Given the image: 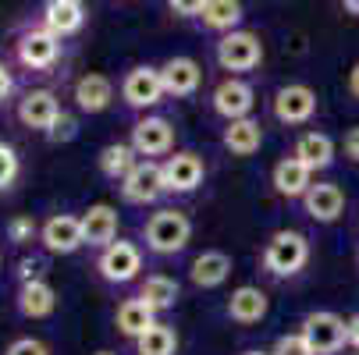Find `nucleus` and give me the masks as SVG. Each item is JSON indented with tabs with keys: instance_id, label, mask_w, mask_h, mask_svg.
Wrapping results in <instances>:
<instances>
[{
	"instance_id": "14",
	"label": "nucleus",
	"mask_w": 359,
	"mask_h": 355,
	"mask_svg": "<svg viewBox=\"0 0 359 355\" xmlns=\"http://www.w3.org/2000/svg\"><path fill=\"white\" fill-rule=\"evenodd\" d=\"M79 221H82V238L93 249H107L118 238V210L107 202H93Z\"/></svg>"
},
{
	"instance_id": "28",
	"label": "nucleus",
	"mask_w": 359,
	"mask_h": 355,
	"mask_svg": "<svg viewBox=\"0 0 359 355\" xmlns=\"http://www.w3.org/2000/svg\"><path fill=\"white\" fill-rule=\"evenodd\" d=\"M139 298L146 302V306H149L153 313H164V309H171L175 302H178V281H175V277H168V274H153V277H146V281H142Z\"/></svg>"
},
{
	"instance_id": "40",
	"label": "nucleus",
	"mask_w": 359,
	"mask_h": 355,
	"mask_svg": "<svg viewBox=\"0 0 359 355\" xmlns=\"http://www.w3.org/2000/svg\"><path fill=\"white\" fill-rule=\"evenodd\" d=\"M348 344H352V348H359V313L348 320Z\"/></svg>"
},
{
	"instance_id": "33",
	"label": "nucleus",
	"mask_w": 359,
	"mask_h": 355,
	"mask_svg": "<svg viewBox=\"0 0 359 355\" xmlns=\"http://www.w3.org/2000/svg\"><path fill=\"white\" fill-rule=\"evenodd\" d=\"M271 355H313L310 341H306L302 334H281L271 348Z\"/></svg>"
},
{
	"instance_id": "38",
	"label": "nucleus",
	"mask_w": 359,
	"mask_h": 355,
	"mask_svg": "<svg viewBox=\"0 0 359 355\" xmlns=\"http://www.w3.org/2000/svg\"><path fill=\"white\" fill-rule=\"evenodd\" d=\"M15 92V78H11V68L8 64H0V104H8Z\"/></svg>"
},
{
	"instance_id": "5",
	"label": "nucleus",
	"mask_w": 359,
	"mask_h": 355,
	"mask_svg": "<svg viewBox=\"0 0 359 355\" xmlns=\"http://www.w3.org/2000/svg\"><path fill=\"white\" fill-rule=\"evenodd\" d=\"M260 61H264V43L256 32L235 29L217 39V64L224 71H252Z\"/></svg>"
},
{
	"instance_id": "25",
	"label": "nucleus",
	"mask_w": 359,
	"mask_h": 355,
	"mask_svg": "<svg viewBox=\"0 0 359 355\" xmlns=\"http://www.w3.org/2000/svg\"><path fill=\"white\" fill-rule=\"evenodd\" d=\"M228 316L235 323H260L267 316V295L260 288H252V284H242L228 298Z\"/></svg>"
},
{
	"instance_id": "37",
	"label": "nucleus",
	"mask_w": 359,
	"mask_h": 355,
	"mask_svg": "<svg viewBox=\"0 0 359 355\" xmlns=\"http://www.w3.org/2000/svg\"><path fill=\"white\" fill-rule=\"evenodd\" d=\"M43 270H46V263H43V260H36V256H25V260H18V281H22V284H29V281H39V277H43Z\"/></svg>"
},
{
	"instance_id": "45",
	"label": "nucleus",
	"mask_w": 359,
	"mask_h": 355,
	"mask_svg": "<svg viewBox=\"0 0 359 355\" xmlns=\"http://www.w3.org/2000/svg\"><path fill=\"white\" fill-rule=\"evenodd\" d=\"M0 260H4V256H0Z\"/></svg>"
},
{
	"instance_id": "39",
	"label": "nucleus",
	"mask_w": 359,
	"mask_h": 355,
	"mask_svg": "<svg viewBox=\"0 0 359 355\" xmlns=\"http://www.w3.org/2000/svg\"><path fill=\"white\" fill-rule=\"evenodd\" d=\"M345 157L359 164V125H355V128L345 135Z\"/></svg>"
},
{
	"instance_id": "22",
	"label": "nucleus",
	"mask_w": 359,
	"mask_h": 355,
	"mask_svg": "<svg viewBox=\"0 0 359 355\" xmlns=\"http://www.w3.org/2000/svg\"><path fill=\"white\" fill-rule=\"evenodd\" d=\"M221 142H224V149L231 157H252L256 149L264 146V128H260V121H252V118H238V121H228Z\"/></svg>"
},
{
	"instance_id": "9",
	"label": "nucleus",
	"mask_w": 359,
	"mask_h": 355,
	"mask_svg": "<svg viewBox=\"0 0 359 355\" xmlns=\"http://www.w3.org/2000/svg\"><path fill=\"white\" fill-rule=\"evenodd\" d=\"M39 242H43V249L50 252V256H72V252H79L86 245L82 221L72 217V214H54L39 228Z\"/></svg>"
},
{
	"instance_id": "35",
	"label": "nucleus",
	"mask_w": 359,
	"mask_h": 355,
	"mask_svg": "<svg viewBox=\"0 0 359 355\" xmlns=\"http://www.w3.org/2000/svg\"><path fill=\"white\" fill-rule=\"evenodd\" d=\"M4 355H50V348H46L39 337H15V341L4 348Z\"/></svg>"
},
{
	"instance_id": "6",
	"label": "nucleus",
	"mask_w": 359,
	"mask_h": 355,
	"mask_svg": "<svg viewBox=\"0 0 359 355\" xmlns=\"http://www.w3.org/2000/svg\"><path fill=\"white\" fill-rule=\"evenodd\" d=\"M96 270H100V277L111 281V284H128V281H135L139 270H142V252H139L135 242L114 238L107 249H100Z\"/></svg>"
},
{
	"instance_id": "4",
	"label": "nucleus",
	"mask_w": 359,
	"mask_h": 355,
	"mask_svg": "<svg viewBox=\"0 0 359 355\" xmlns=\"http://www.w3.org/2000/svg\"><path fill=\"white\" fill-rule=\"evenodd\" d=\"M299 334L310 341L313 355H338L345 348V341H348V323L338 313L317 309V313H306Z\"/></svg>"
},
{
	"instance_id": "30",
	"label": "nucleus",
	"mask_w": 359,
	"mask_h": 355,
	"mask_svg": "<svg viewBox=\"0 0 359 355\" xmlns=\"http://www.w3.org/2000/svg\"><path fill=\"white\" fill-rule=\"evenodd\" d=\"M135 351L139 355H175L178 351V334L168 323H153L146 334L135 337Z\"/></svg>"
},
{
	"instance_id": "10",
	"label": "nucleus",
	"mask_w": 359,
	"mask_h": 355,
	"mask_svg": "<svg viewBox=\"0 0 359 355\" xmlns=\"http://www.w3.org/2000/svg\"><path fill=\"white\" fill-rule=\"evenodd\" d=\"M164 188V167L153 164V160H139L135 171L121 181V195L125 202H132V207H146V202H157Z\"/></svg>"
},
{
	"instance_id": "7",
	"label": "nucleus",
	"mask_w": 359,
	"mask_h": 355,
	"mask_svg": "<svg viewBox=\"0 0 359 355\" xmlns=\"http://www.w3.org/2000/svg\"><path fill=\"white\" fill-rule=\"evenodd\" d=\"M121 96H125V104L135 107V111L157 107L161 99L168 96V92H164V82H161V68L135 64V68L125 75V82H121Z\"/></svg>"
},
{
	"instance_id": "29",
	"label": "nucleus",
	"mask_w": 359,
	"mask_h": 355,
	"mask_svg": "<svg viewBox=\"0 0 359 355\" xmlns=\"http://www.w3.org/2000/svg\"><path fill=\"white\" fill-rule=\"evenodd\" d=\"M199 22L210 32H235V25L242 22V0H207Z\"/></svg>"
},
{
	"instance_id": "13",
	"label": "nucleus",
	"mask_w": 359,
	"mask_h": 355,
	"mask_svg": "<svg viewBox=\"0 0 359 355\" xmlns=\"http://www.w3.org/2000/svg\"><path fill=\"white\" fill-rule=\"evenodd\" d=\"M175 146V128L164 118H142L132 125V149L139 157H164Z\"/></svg>"
},
{
	"instance_id": "43",
	"label": "nucleus",
	"mask_w": 359,
	"mask_h": 355,
	"mask_svg": "<svg viewBox=\"0 0 359 355\" xmlns=\"http://www.w3.org/2000/svg\"><path fill=\"white\" fill-rule=\"evenodd\" d=\"M242 355H271V351H242Z\"/></svg>"
},
{
	"instance_id": "26",
	"label": "nucleus",
	"mask_w": 359,
	"mask_h": 355,
	"mask_svg": "<svg viewBox=\"0 0 359 355\" xmlns=\"http://www.w3.org/2000/svg\"><path fill=\"white\" fill-rule=\"evenodd\" d=\"M114 323H118V330L125 334V337H139V334H146L153 323H157V313H153L146 302L135 295V298H125L121 306H118V316H114Z\"/></svg>"
},
{
	"instance_id": "32",
	"label": "nucleus",
	"mask_w": 359,
	"mask_h": 355,
	"mask_svg": "<svg viewBox=\"0 0 359 355\" xmlns=\"http://www.w3.org/2000/svg\"><path fill=\"white\" fill-rule=\"evenodd\" d=\"M32 238H39V224H36L32 214H22V217L8 221V242L11 245H29Z\"/></svg>"
},
{
	"instance_id": "23",
	"label": "nucleus",
	"mask_w": 359,
	"mask_h": 355,
	"mask_svg": "<svg viewBox=\"0 0 359 355\" xmlns=\"http://www.w3.org/2000/svg\"><path fill=\"white\" fill-rule=\"evenodd\" d=\"M292 157H299L310 171H324V167L334 164V142L324 132H302L295 149H292Z\"/></svg>"
},
{
	"instance_id": "34",
	"label": "nucleus",
	"mask_w": 359,
	"mask_h": 355,
	"mask_svg": "<svg viewBox=\"0 0 359 355\" xmlns=\"http://www.w3.org/2000/svg\"><path fill=\"white\" fill-rule=\"evenodd\" d=\"M79 135V121L68 114V111H61V118L54 121V125H50V132H46V139L50 142H72Z\"/></svg>"
},
{
	"instance_id": "12",
	"label": "nucleus",
	"mask_w": 359,
	"mask_h": 355,
	"mask_svg": "<svg viewBox=\"0 0 359 355\" xmlns=\"http://www.w3.org/2000/svg\"><path fill=\"white\" fill-rule=\"evenodd\" d=\"M210 104H214V114H221L224 121H238V118H249V114H252L256 92H252V85L242 82V78H224V82L214 89Z\"/></svg>"
},
{
	"instance_id": "41",
	"label": "nucleus",
	"mask_w": 359,
	"mask_h": 355,
	"mask_svg": "<svg viewBox=\"0 0 359 355\" xmlns=\"http://www.w3.org/2000/svg\"><path fill=\"white\" fill-rule=\"evenodd\" d=\"M348 92L359 99V61L352 64V71H348Z\"/></svg>"
},
{
	"instance_id": "44",
	"label": "nucleus",
	"mask_w": 359,
	"mask_h": 355,
	"mask_svg": "<svg viewBox=\"0 0 359 355\" xmlns=\"http://www.w3.org/2000/svg\"><path fill=\"white\" fill-rule=\"evenodd\" d=\"M96 355H114V351H96Z\"/></svg>"
},
{
	"instance_id": "11",
	"label": "nucleus",
	"mask_w": 359,
	"mask_h": 355,
	"mask_svg": "<svg viewBox=\"0 0 359 355\" xmlns=\"http://www.w3.org/2000/svg\"><path fill=\"white\" fill-rule=\"evenodd\" d=\"M61 118V104L57 96L50 89H29L22 99H18V121L32 132H50V125H54Z\"/></svg>"
},
{
	"instance_id": "24",
	"label": "nucleus",
	"mask_w": 359,
	"mask_h": 355,
	"mask_svg": "<svg viewBox=\"0 0 359 355\" xmlns=\"http://www.w3.org/2000/svg\"><path fill=\"white\" fill-rule=\"evenodd\" d=\"M310 178H313V171L306 167L299 157H285V160L274 164V188L281 195H288V199H299V195L310 192V185H313Z\"/></svg>"
},
{
	"instance_id": "15",
	"label": "nucleus",
	"mask_w": 359,
	"mask_h": 355,
	"mask_svg": "<svg viewBox=\"0 0 359 355\" xmlns=\"http://www.w3.org/2000/svg\"><path fill=\"white\" fill-rule=\"evenodd\" d=\"M161 167H164V188L168 192H192V188L203 185V174H207V167H203V160L196 153H175Z\"/></svg>"
},
{
	"instance_id": "3",
	"label": "nucleus",
	"mask_w": 359,
	"mask_h": 355,
	"mask_svg": "<svg viewBox=\"0 0 359 355\" xmlns=\"http://www.w3.org/2000/svg\"><path fill=\"white\" fill-rule=\"evenodd\" d=\"M15 57L29 71H50V68L61 61V36H54V32L43 29V25L25 29L18 36V43H15Z\"/></svg>"
},
{
	"instance_id": "42",
	"label": "nucleus",
	"mask_w": 359,
	"mask_h": 355,
	"mask_svg": "<svg viewBox=\"0 0 359 355\" xmlns=\"http://www.w3.org/2000/svg\"><path fill=\"white\" fill-rule=\"evenodd\" d=\"M341 8H345L348 15H355V18H359V0H341Z\"/></svg>"
},
{
	"instance_id": "16",
	"label": "nucleus",
	"mask_w": 359,
	"mask_h": 355,
	"mask_svg": "<svg viewBox=\"0 0 359 355\" xmlns=\"http://www.w3.org/2000/svg\"><path fill=\"white\" fill-rule=\"evenodd\" d=\"M18 313L25 316V320H46L50 313L57 309V291H54V284H50L46 277H39V281H29V284H18Z\"/></svg>"
},
{
	"instance_id": "27",
	"label": "nucleus",
	"mask_w": 359,
	"mask_h": 355,
	"mask_svg": "<svg viewBox=\"0 0 359 355\" xmlns=\"http://www.w3.org/2000/svg\"><path fill=\"white\" fill-rule=\"evenodd\" d=\"M139 153L132 149V142H111L100 149V174L111 178V181H125L132 171H135V160Z\"/></svg>"
},
{
	"instance_id": "1",
	"label": "nucleus",
	"mask_w": 359,
	"mask_h": 355,
	"mask_svg": "<svg viewBox=\"0 0 359 355\" xmlns=\"http://www.w3.org/2000/svg\"><path fill=\"white\" fill-rule=\"evenodd\" d=\"M192 238V221L182 210H157L146 221V245L157 256H175Z\"/></svg>"
},
{
	"instance_id": "8",
	"label": "nucleus",
	"mask_w": 359,
	"mask_h": 355,
	"mask_svg": "<svg viewBox=\"0 0 359 355\" xmlns=\"http://www.w3.org/2000/svg\"><path fill=\"white\" fill-rule=\"evenodd\" d=\"M313 114H317V92L310 85L292 82L274 92V118L281 125H306Z\"/></svg>"
},
{
	"instance_id": "31",
	"label": "nucleus",
	"mask_w": 359,
	"mask_h": 355,
	"mask_svg": "<svg viewBox=\"0 0 359 355\" xmlns=\"http://www.w3.org/2000/svg\"><path fill=\"white\" fill-rule=\"evenodd\" d=\"M18 174H22V160L15 153V146L11 142H0V192L11 188L18 181Z\"/></svg>"
},
{
	"instance_id": "19",
	"label": "nucleus",
	"mask_w": 359,
	"mask_h": 355,
	"mask_svg": "<svg viewBox=\"0 0 359 355\" xmlns=\"http://www.w3.org/2000/svg\"><path fill=\"white\" fill-rule=\"evenodd\" d=\"M114 99V82L100 71H89L75 82V104L82 114H104Z\"/></svg>"
},
{
	"instance_id": "17",
	"label": "nucleus",
	"mask_w": 359,
	"mask_h": 355,
	"mask_svg": "<svg viewBox=\"0 0 359 355\" xmlns=\"http://www.w3.org/2000/svg\"><path fill=\"white\" fill-rule=\"evenodd\" d=\"M86 25V4L82 0H46L43 8V29H50L54 36L68 39Z\"/></svg>"
},
{
	"instance_id": "18",
	"label": "nucleus",
	"mask_w": 359,
	"mask_h": 355,
	"mask_svg": "<svg viewBox=\"0 0 359 355\" xmlns=\"http://www.w3.org/2000/svg\"><path fill=\"white\" fill-rule=\"evenodd\" d=\"M302 207H306V214H310L313 221L334 224V221L341 217V210H345V195H341L338 185L317 181V185H310V192L302 195Z\"/></svg>"
},
{
	"instance_id": "21",
	"label": "nucleus",
	"mask_w": 359,
	"mask_h": 355,
	"mask_svg": "<svg viewBox=\"0 0 359 355\" xmlns=\"http://www.w3.org/2000/svg\"><path fill=\"white\" fill-rule=\"evenodd\" d=\"M189 277H192L196 288H221L231 277V256H228V252H221V249L203 252V256L192 260Z\"/></svg>"
},
{
	"instance_id": "36",
	"label": "nucleus",
	"mask_w": 359,
	"mask_h": 355,
	"mask_svg": "<svg viewBox=\"0 0 359 355\" xmlns=\"http://www.w3.org/2000/svg\"><path fill=\"white\" fill-rule=\"evenodd\" d=\"M168 8L178 18H199L203 8H207V0H168Z\"/></svg>"
},
{
	"instance_id": "2",
	"label": "nucleus",
	"mask_w": 359,
	"mask_h": 355,
	"mask_svg": "<svg viewBox=\"0 0 359 355\" xmlns=\"http://www.w3.org/2000/svg\"><path fill=\"white\" fill-rule=\"evenodd\" d=\"M306 260H310V242H306V235H299V231H278L264 249V267L274 277L299 274L306 267Z\"/></svg>"
},
{
	"instance_id": "20",
	"label": "nucleus",
	"mask_w": 359,
	"mask_h": 355,
	"mask_svg": "<svg viewBox=\"0 0 359 355\" xmlns=\"http://www.w3.org/2000/svg\"><path fill=\"white\" fill-rule=\"evenodd\" d=\"M161 82L168 96H192L203 82V68L192 57H171L161 64Z\"/></svg>"
}]
</instances>
